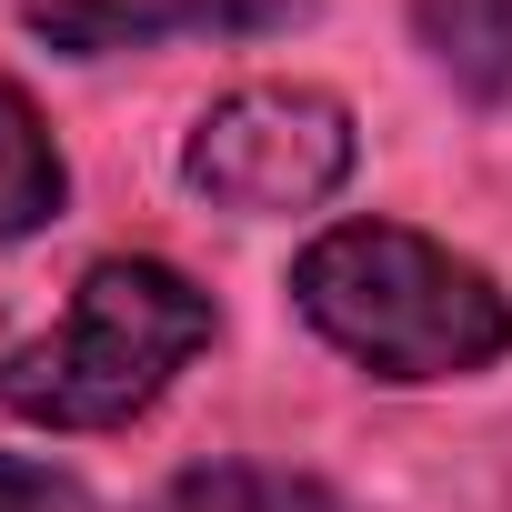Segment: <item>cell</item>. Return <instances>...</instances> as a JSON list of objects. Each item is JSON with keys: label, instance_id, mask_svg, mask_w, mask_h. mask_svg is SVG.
<instances>
[{"label": "cell", "instance_id": "6da1fadb", "mask_svg": "<svg viewBox=\"0 0 512 512\" xmlns=\"http://www.w3.org/2000/svg\"><path fill=\"white\" fill-rule=\"evenodd\" d=\"M302 322L382 382H462L512 352V302L482 262L402 221H342L292 262Z\"/></svg>", "mask_w": 512, "mask_h": 512}, {"label": "cell", "instance_id": "7a4b0ae2", "mask_svg": "<svg viewBox=\"0 0 512 512\" xmlns=\"http://www.w3.org/2000/svg\"><path fill=\"white\" fill-rule=\"evenodd\" d=\"M201 342H211V292L171 262L111 251V262L81 272L61 332L0 362V402L41 432H111V422L151 412Z\"/></svg>", "mask_w": 512, "mask_h": 512}, {"label": "cell", "instance_id": "3957f363", "mask_svg": "<svg viewBox=\"0 0 512 512\" xmlns=\"http://www.w3.org/2000/svg\"><path fill=\"white\" fill-rule=\"evenodd\" d=\"M181 171L221 211H312L352 181V111L312 81H251L201 111Z\"/></svg>", "mask_w": 512, "mask_h": 512}, {"label": "cell", "instance_id": "277c9868", "mask_svg": "<svg viewBox=\"0 0 512 512\" xmlns=\"http://www.w3.org/2000/svg\"><path fill=\"white\" fill-rule=\"evenodd\" d=\"M302 11L312 0H31V41L71 61H111L161 41H262V31H292Z\"/></svg>", "mask_w": 512, "mask_h": 512}, {"label": "cell", "instance_id": "5b68a950", "mask_svg": "<svg viewBox=\"0 0 512 512\" xmlns=\"http://www.w3.org/2000/svg\"><path fill=\"white\" fill-rule=\"evenodd\" d=\"M141 512H362V502H342L332 482L282 472V462H191V472H171Z\"/></svg>", "mask_w": 512, "mask_h": 512}, {"label": "cell", "instance_id": "8992f818", "mask_svg": "<svg viewBox=\"0 0 512 512\" xmlns=\"http://www.w3.org/2000/svg\"><path fill=\"white\" fill-rule=\"evenodd\" d=\"M412 31L472 101L512 91V0H412Z\"/></svg>", "mask_w": 512, "mask_h": 512}, {"label": "cell", "instance_id": "52a82bcc", "mask_svg": "<svg viewBox=\"0 0 512 512\" xmlns=\"http://www.w3.org/2000/svg\"><path fill=\"white\" fill-rule=\"evenodd\" d=\"M61 191H71V171H61V151H51V131H41V111H31V91L0 81V241L41 231V221L61 211Z\"/></svg>", "mask_w": 512, "mask_h": 512}, {"label": "cell", "instance_id": "ba28073f", "mask_svg": "<svg viewBox=\"0 0 512 512\" xmlns=\"http://www.w3.org/2000/svg\"><path fill=\"white\" fill-rule=\"evenodd\" d=\"M0 512H71V482L41 472V462H11V452H0Z\"/></svg>", "mask_w": 512, "mask_h": 512}]
</instances>
